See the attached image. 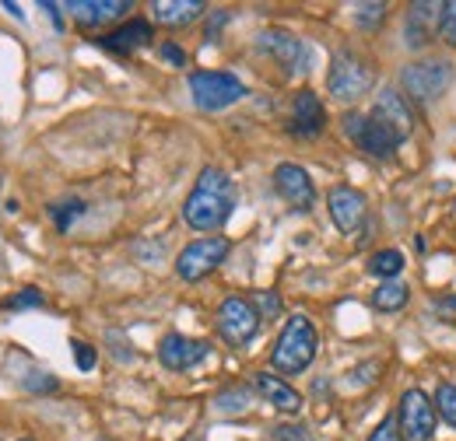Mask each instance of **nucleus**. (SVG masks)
Returning a JSON list of instances; mask_svg holds the SVG:
<instances>
[{"mask_svg":"<svg viewBox=\"0 0 456 441\" xmlns=\"http://www.w3.org/2000/svg\"><path fill=\"white\" fill-rule=\"evenodd\" d=\"M232 214H235V182L228 179V172L208 165L197 175L190 196L183 200V220L193 231H218Z\"/></svg>","mask_w":456,"mask_h":441,"instance_id":"f257e3e1","label":"nucleus"},{"mask_svg":"<svg viewBox=\"0 0 456 441\" xmlns=\"http://www.w3.org/2000/svg\"><path fill=\"white\" fill-rule=\"evenodd\" d=\"M316 347H320V336H316L313 319L295 312L285 323L274 350H271L274 375H302V372H309V365L316 361Z\"/></svg>","mask_w":456,"mask_h":441,"instance_id":"f03ea898","label":"nucleus"},{"mask_svg":"<svg viewBox=\"0 0 456 441\" xmlns=\"http://www.w3.org/2000/svg\"><path fill=\"white\" fill-rule=\"evenodd\" d=\"M376 84V67L354 50H338L330 60V74H327V92L338 102H358L369 88Z\"/></svg>","mask_w":456,"mask_h":441,"instance_id":"7ed1b4c3","label":"nucleus"},{"mask_svg":"<svg viewBox=\"0 0 456 441\" xmlns=\"http://www.w3.org/2000/svg\"><path fill=\"white\" fill-rule=\"evenodd\" d=\"M400 81H403V92L407 99H414L418 106H432L453 81V63L450 60H439V56H425V60H414L400 70Z\"/></svg>","mask_w":456,"mask_h":441,"instance_id":"20e7f679","label":"nucleus"},{"mask_svg":"<svg viewBox=\"0 0 456 441\" xmlns=\"http://www.w3.org/2000/svg\"><path fill=\"white\" fill-rule=\"evenodd\" d=\"M190 95H193L197 109L225 112L235 102H242L246 84L228 70H193L190 74Z\"/></svg>","mask_w":456,"mask_h":441,"instance_id":"39448f33","label":"nucleus"},{"mask_svg":"<svg viewBox=\"0 0 456 441\" xmlns=\"http://www.w3.org/2000/svg\"><path fill=\"white\" fill-rule=\"evenodd\" d=\"M228 249H232V242H228L225 235H204V238L190 242V245L175 256V277H179L183 284L204 280V277L215 274V270L225 263Z\"/></svg>","mask_w":456,"mask_h":441,"instance_id":"423d86ee","label":"nucleus"},{"mask_svg":"<svg viewBox=\"0 0 456 441\" xmlns=\"http://www.w3.org/2000/svg\"><path fill=\"white\" fill-rule=\"evenodd\" d=\"M215 326H218V336L225 340L228 347H246V343H253V336L260 333V316H256V309H253L249 298L232 294V298H225V301L218 305Z\"/></svg>","mask_w":456,"mask_h":441,"instance_id":"0eeeda50","label":"nucleus"},{"mask_svg":"<svg viewBox=\"0 0 456 441\" xmlns=\"http://www.w3.org/2000/svg\"><path fill=\"white\" fill-rule=\"evenodd\" d=\"M397 421H400V435H403V441H428L432 435H436L439 410H436V403L428 399V392H421V389H407V392L400 396Z\"/></svg>","mask_w":456,"mask_h":441,"instance_id":"6e6552de","label":"nucleus"},{"mask_svg":"<svg viewBox=\"0 0 456 441\" xmlns=\"http://www.w3.org/2000/svg\"><path fill=\"white\" fill-rule=\"evenodd\" d=\"M256 43H260V50L271 56V60H278V67H281L285 74H305V70L313 67L309 46H305L298 36L285 32V28H264V32L256 36Z\"/></svg>","mask_w":456,"mask_h":441,"instance_id":"1a4fd4ad","label":"nucleus"},{"mask_svg":"<svg viewBox=\"0 0 456 441\" xmlns=\"http://www.w3.org/2000/svg\"><path fill=\"white\" fill-rule=\"evenodd\" d=\"M130 11H134L130 0H70V4H67V14H70L74 25L85 28V32L110 28L116 21H123Z\"/></svg>","mask_w":456,"mask_h":441,"instance_id":"9d476101","label":"nucleus"},{"mask_svg":"<svg viewBox=\"0 0 456 441\" xmlns=\"http://www.w3.org/2000/svg\"><path fill=\"white\" fill-rule=\"evenodd\" d=\"M208 354H211L208 340H193V336H183V333H166L159 340V361L169 372H190L200 361H208Z\"/></svg>","mask_w":456,"mask_h":441,"instance_id":"9b49d317","label":"nucleus"},{"mask_svg":"<svg viewBox=\"0 0 456 441\" xmlns=\"http://www.w3.org/2000/svg\"><path fill=\"white\" fill-rule=\"evenodd\" d=\"M151 43H155V28H151V21H144V18H130V21L116 25L113 32L95 36V46H99V50L119 53V56L137 53V50H144V46H151Z\"/></svg>","mask_w":456,"mask_h":441,"instance_id":"f8f14e48","label":"nucleus"},{"mask_svg":"<svg viewBox=\"0 0 456 441\" xmlns=\"http://www.w3.org/2000/svg\"><path fill=\"white\" fill-rule=\"evenodd\" d=\"M274 189L291 211H309L316 204V186H313L309 172L302 165L285 162V165L274 168Z\"/></svg>","mask_w":456,"mask_h":441,"instance_id":"ddd939ff","label":"nucleus"},{"mask_svg":"<svg viewBox=\"0 0 456 441\" xmlns=\"http://www.w3.org/2000/svg\"><path fill=\"white\" fill-rule=\"evenodd\" d=\"M327 207H330V220L338 224L341 235H354L369 214V204L354 186H334L327 193Z\"/></svg>","mask_w":456,"mask_h":441,"instance_id":"4468645a","label":"nucleus"},{"mask_svg":"<svg viewBox=\"0 0 456 441\" xmlns=\"http://www.w3.org/2000/svg\"><path fill=\"white\" fill-rule=\"evenodd\" d=\"M323 126H327V109H323L320 95L309 92V88H302L291 99V123H288V130L295 137H302V140H316L323 133Z\"/></svg>","mask_w":456,"mask_h":441,"instance_id":"2eb2a0df","label":"nucleus"},{"mask_svg":"<svg viewBox=\"0 0 456 441\" xmlns=\"http://www.w3.org/2000/svg\"><path fill=\"white\" fill-rule=\"evenodd\" d=\"M439 21H443V4H411L407 11V21H403V39L411 50H421L436 39L439 32Z\"/></svg>","mask_w":456,"mask_h":441,"instance_id":"dca6fc26","label":"nucleus"},{"mask_svg":"<svg viewBox=\"0 0 456 441\" xmlns=\"http://www.w3.org/2000/svg\"><path fill=\"white\" fill-rule=\"evenodd\" d=\"M354 144H358L365 155H372V158H394L397 148L403 144V137H400L387 119L369 116V119H365V130H362V137H358Z\"/></svg>","mask_w":456,"mask_h":441,"instance_id":"f3484780","label":"nucleus"},{"mask_svg":"<svg viewBox=\"0 0 456 441\" xmlns=\"http://www.w3.org/2000/svg\"><path fill=\"white\" fill-rule=\"evenodd\" d=\"M253 389H256L274 410H281V413H298V410H302L298 389H291V382H285V379L274 375V372H256V375H253Z\"/></svg>","mask_w":456,"mask_h":441,"instance_id":"a211bd4d","label":"nucleus"},{"mask_svg":"<svg viewBox=\"0 0 456 441\" xmlns=\"http://www.w3.org/2000/svg\"><path fill=\"white\" fill-rule=\"evenodd\" d=\"M204 11L208 7L200 0H155L151 4V18L159 25H166V28H183V25L197 21Z\"/></svg>","mask_w":456,"mask_h":441,"instance_id":"6ab92c4d","label":"nucleus"},{"mask_svg":"<svg viewBox=\"0 0 456 441\" xmlns=\"http://www.w3.org/2000/svg\"><path fill=\"white\" fill-rule=\"evenodd\" d=\"M372 116L387 119V123L397 130L403 140H407V137H411V130H414V116H411V106L403 102V95H400V92H394V88H387V92L379 95V102H376Z\"/></svg>","mask_w":456,"mask_h":441,"instance_id":"aec40b11","label":"nucleus"},{"mask_svg":"<svg viewBox=\"0 0 456 441\" xmlns=\"http://www.w3.org/2000/svg\"><path fill=\"white\" fill-rule=\"evenodd\" d=\"M46 214H50V220H53V228H57L60 235H67L81 220V214H88V204L81 196H63V200L46 207Z\"/></svg>","mask_w":456,"mask_h":441,"instance_id":"412c9836","label":"nucleus"},{"mask_svg":"<svg viewBox=\"0 0 456 441\" xmlns=\"http://www.w3.org/2000/svg\"><path fill=\"white\" fill-rule=\"evenodd\" d=\"M21 365H25V372L21 375H14L18 379V386L25 389V392H57L60 382L57 375H50V372H43V368H36V361H28V357H21Z\"/></svg>","mask_w":456,"mask_h":441,"instance_id":"4be33fe9","label":"nucleus"},{"mask_svg":"<svg viewBox=\"0 0 456 441\" xmlns=\"http://www.w3.org/2000/svg\"><path fill=\"white\" fill-rule=\"evenodd\" d=\"M407 298H411V291H407L400 280H383V284L376 287V294H372V305H376L379 312H400V309L407 305Z\"/></svg>","mask_w":456,"mask_h":441,"instance_id":"5701e85b","label":"nucleus"},{"mask_svg":"<svg viewBox=\"0 0 456 441\" xmlns=\"http://www.w3.org/2000/svg\"><path fill=\"white\" fill-rule=\"evenodd\" d=\"M369 274L379 277V280H397V277L403 274V253H397V249L376 253V256L369 260Z\"/></svg>","mask_w":456,"mask_h":441,"instance_id":"b1692460","label":"nucleus"},{"mask_svg":"<svg viewBox=\"0 0 456 441\" xmlns=\"http://www.w3.org/2000/svg\"><path fill=\"white\" fill-rule=\"evenodd\" d=\"M387 11H390L387 4H354V25L365 32H376V28H383Z\"/></svg>","mask_w":456,"mask_h":441,"instance_id":"393cba45","label":"nucleus"},{"mask_svg":"<svg viewBox=\"0 0 456 441\" xmlns=\"http://www.w3.org/2000/svg\"><path fill=\"white\" fill-rule=\"evenodd\" d=\"M43 305H46V298H43L39 287H21L18 294H11L4 301V312H32V309H43Z\"/></svg>","mask_w":456,"mask_h":441,"instance_id":"a878e982","label":"nucleus"},{"mask_svg":"<svg viewBox=\"0 0 456 441\" xmlns=\"http://www.w3.org/2000/svg\"><path fill=\"white\" fill-rule=\"evenodd\" d=\"M246 406H249V392L242 386L225 389V392L215 396V410H222V413H242Z\"/></svg>","mask_w":456,"mask_h":441,"instance_id":"bb28decb","label":"nucleus"},{"mask_svg":"<svg viewBox=\"0 0 456 441\" xmlns=\"http://www.w3.org/2000/svg\"><path fill=\"white\" fill-rule=\"evenodd\" d=\"M253 309H256L260 323H271L281 316V298L274 291H260V294H253Z\"/></svg>","mask_w":456,"mask_h":441,"instance_id":"cd10ccee","label":"nucleus"},{"mask_svg":"<svg viewBox=\"0 0 456 441\" xmlns=\"http://www.w3.org/2000/svg\"><path fill=\"white\" fill-rule=\"evenodd\" d=\"M436 410H439V417L450 424V428H456V386H439V392H436Z\"/></svg>","mask_w":456,"mask_h":441,"instance_id":"c85d7f7f","label":"nucleus"},{"mask_svg":"<svg viewBox=\"0 0 456 441\" xmlns=\"http://www.w3.org/2000/svg\"><path fill=\"white\" fill-rule=\"evenodd\" d=\"M439 36L446 46H456V0L443 4V21H439Z\"/></svg>","mask_w":456,"mask_h":441,"instance_id":"c756f323","label":"nucleus"},{"mask_svg":"<svg viewBox=\"0 0 456 441\" xmlns=\"http://www.w3.org/2000/svg\"><path fill=\"white\" fill-rule=\"evenodd\" d=\"M70 350H74V361L81 372H92L95 368V347H88L85 340H70Z\"/></svg>","mask_w":456,"mask_h":441,"instance_id":"7c9ffc66","label":"nucleus"},{"mask_svg":"<svg viewBox=\"0 0 456 441\" xmlns=\"http://www.w3.org/2000/svg\"><path fill=\"white\" fill-rule=\"evenodd\" d=\"M369 441H403V435H400V421H397V413H390L376 431H372V438Z\"/></svg>","mask_w":456,"mask_h":441,"instance_id":"2f4dec72","label":"nucleus"},{"mask_svg":"<svg viewBox=\"0 0 456 441\" xmlns=\"http://www.w3.org/2000/svg\"><path fill=\"white\" fill-rule=\"evenodd\" d=\"M365 119H369V116H362V112H344L341 126H344V133H347V140H358V137H362Z\"/></svg>","mask_w":456,"mask_h":441,"instance_id":"473e14b6","label":"nucleus"},{"mask_svg":"<svg viewBox=\"0 0 456 441\" xmlns=\"http://www.w3.org/2000/svg\"><path fill=\"white\" fill-rule=\"evenodd\" d=\"M379 375V365L376 361H369V365H362V368H354L351 375H347V382L351 386H372V379Z\"/></svg>","mask_w":456,"mask_h":441,"instance_id":"72a5a7b5","label":"nucleus"},{"mask_svg":"<svg viewBox=\"0 0 456 441\" xmlns=\"http://www.w3.org/2000/svg\"><path fill=\"white\" fill-rule=\"evenodd\" d=\"M159 53H162V60L172 63V67H186V50H183L179 43H162Z\"/></svg>","mask_w":456,"mask_h":441,"instance_id":"f704fd0d","label":"nucleus"},{"mask_svg":"<svg viewBox=\"0 0 456 441\" xmlns=\"http://www.w3.org/2000/svg\"><path fill=\"white\" fill-rule=\"evenodd\" d=\"M39 11H43V14H50V21H53V28H57V32H63V28H67V25H63V18H60L67 7H60V4H50V0H43V4H39Z\"/></svg>","mask_w":456,"mask_h":441,"instance_id":"c9c22d12","label":"nucleus"},{"mask_svg":"<svg viewBox=\"0 0 456 441\" xmlns=\"http://www.w3.org/2000/svg\"><path fill=\"white\" fill-rule=\"evenodd\" d=\"M432 312H439V316H456V294L436 298V301H432Z\"/></svg>","mask_w":456,"mask_h":441,"instance_id":"e433bc0d","label":"nucleus"},{"mask_svg":"<svg viewBox=\"0 0 456 441\" xmlns=\"http://www.w3.org/2000/svg\"><path fill=\"white\" fill-rule=\"evenodd\" d=\"M4 11H7V14H14L18 21H25V14H21V7H18V4H11V0H4Z\"/></svg>","mask_w":456,"mask_h":441,"instance_id":"4c0bfd02","label":"nucleus"},{"mask_svg":"<svg viewBox=\"0 0 456 441\" xmlns=\"http://www.w3.org/2000/svg\"><path fill=\"white\" fill-rule=\"evenodd\" d=\"M183 441H204L200 435H190V438H183Z\"/></svg>","mask_w":456,"mask_h":441,"instance_id":"58836bf2","label":"nucleus"},{"mask_svg":"<svg viewBox=\"0 0 456 441\" xmlns=\"http://www.w3.org/2000/svg\"><path fill=\"white\" fill-rule=\"evenodd\" d=\"M21 441H32V438H21Z\"/></svg>","mask_w":456,"mask_h":441,"instance_id":"ea45409f","label":"nucleus"}]
</instances>
